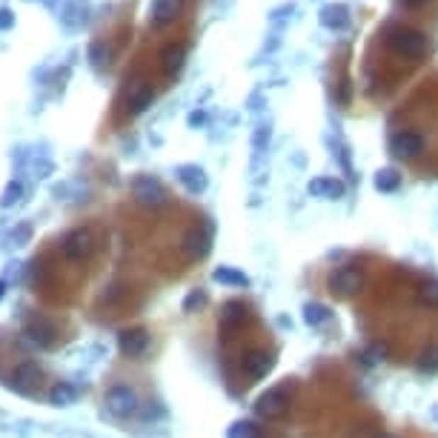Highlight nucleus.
<instances>
[{
    "label": "nucleus",
    "instance_id": "nucleus-1",
    "mask_svg": "<svg viewBox=\"0 0 438 438\" xmlns=\"http://www.w3.org/2000/svg\"><path fill=\"white\" fill-rule=\"evenodd\" d=\"M289 401H292V384H289V381H281V384H275V387H269L266 393L258 395L255 412H258L261 418H266V421L283 418V415L289 412Z\"/></svg>",
    "mask_w": 438,
    "mask_h": 438
},
{
    "label": "nucleus",
    "instance_id": "nucleus-2",
    "mask_svg": "<svg viewBox=\"0 0 438 438\" xmlns=\"http://www.w3.org/2000/svg\"><path fill=\"white\" fill-rule=\"evenodd\" d=\"M95 247H98V238H95V230H92V227H78V230L66 232L63 241H60L63 258H66V261H75V264L92 258Z\"/></svg>",
    "mask_w": 438,
    "mask_h": 438
},
{
    "label": "nucleus",
    "instance_id": "nucleus-3",
    "mask_svg": "<svg viewBox=\"0 0 438 438\" xmlns=\"http://www.w3.org/2000/svg\"><path fill=\"white\" fill-rule=\"evenodd\" d=\"M387 43L404 55V57H424L429 43H427V35L418 32V29H410V26H393L387 32Z\"/></svg>",
    "mask_w": 438,
    "mask_h": 438
},
{
    "label": "nucleus",
    "instance_id": "nucleus-4",
    "mask_svg": "<svg viewBox=\"0 0 438 438\" xmlns=\"http://www.w3.org/2000/svg\"><path fill=\"white\" fill-rule=\"evenodd\" d=\"M132 198L140 203V206H150V209H158L167 203V186L155 178V175H137L132 181Z\"/></svg>",
    "mask_w": 438,
    "mask_h": 438
},
{
    "label": "nucleus",
    "instance_id": "nucleus-5",
    "mask_svg": "<svg viewBox=\"0 0 438 438\" xmlns=\"http://www.w3.org/2000/svg\"><path fill=\"white\" fill-rule=\"evenodd\" d=\"M103 404H106V410H109L115 418H129V415L137 412V404H140V401H137V393H135L132 387L115 384V387L106 390Z\"/></svg>",
    "mask_w": 438,
    "mask_h": 438
},
{
    "label": "nucleus",
    "instance_id": "nucleus-6",
    "mask_svg": "<svg viewBox=\"0 0 438 438\" xmlns=\"http://www.w3.org/2000/svg\"><path fill=\"white\" fill-rule=\"evenodd\" d=\"M23 335H26L32 344L49 349V347H55V341H57V324H55L49 315L35 313V315L26 318V324H23Z\"/></svg>",
    "mask_w": 438,
    "mask_h": 438
},
{
    "label": "nucleus",
    "instance_id": "nucleus-7",
    "mask_svg": "<svg viewBox=\"0 0 438 438\" xmlns=\"http://www.w3.org/2000/svg\"><path fill=\"white\" fill-rule=\"evenodd\" d=\"M209 249H212V227L209 224L192 227L181 241V252L186 261H201L209 255Z\"/></svg>",
    "mask_w": 438,
    "mask_h": 438
},
{
    "label": "nucleus",
    "instance_id": "nucleus-8",
    "mask_svg": "<svg viewBox=\"0 0 438 438\" xmlns=\"http://www.w3.org/2000/svg\"><path fill=\"white\" fill-rule=\"evenodd\" d=\"M150 344H152V338L143 327H126L118 332V349L126 358H143L150 352Z\"/></svg>",
    "mask_w": 438,
    "mask_h": 438
},
{
    "label": "nucleus",
    "instance_id": "nucleus-9",
    "mask_svg": "<svg viewBox=\"0 0 438 438\" xmlns=\"http://www.w3.org/2000/svg\"><path fill=\"white\" fill-rule=\"evenodd\" d=\"M43 381V370L38 361H21L18 367L12 370V387L23 395H32Z\"/></svg>",
    "mask_w": 438,
    "mask_h": 438
},
{
    "label": "nucleus",
    "instance_id": "nucleus-10",
    "mask_svg": "<svg viewBox=\"0 0 438 438\" xmlns=\"http://www.w3.org/2000/svg\"><path fill=\"white\" fill-rule=\"evenodd\" d=\"M272 364H275V358L266 349H249L241 358V370H244V376L249 381H261V378H266L272 373Z\"/></svg>",
    "mask_w": 438,
    "mask_h": 438
},
{
    "label": "nucleus",
    "instance_id": "nucleus-11",
    "mask_svg": "<svg viewBox=\"0 0 438 438\" xmlns=\"http://www.w3.org/2000/svg\"><path fill=\"white\" fill-rule=\"evenodd\" d=\"M330 286H332V292L338 289L341 296H355V292H361L364 289V272L358 269V266H338L332 275H330Z\"/></svg>",
    "mask_w": 438,
    "mask_h": 438
},
{
    "label": "nucleus",
    "instance_id": "nucleus-12",
    "mask_svg": "<svg viewBox=\"0 0 438 438\" xmlns=\"http://www.w3.org/2000/svg\"><path fill=\"white\" fill-rule=\"evenodd\" d=\"M390 152H393L395 158L412 161V158H418V155L424 152V140H421V135H415V132H398V135L390 137Z\"/></svg>",
    "mask_w": 438,
    "mask_h": 438
},
{
    "label": "nucleus",
    "instance_id": "nucleus-13",
    "mask_svg": "<svg viewBox=\"0 0 438 438\" xmlns=\"http://www.w3.org/2000/svg\"><path fill=\"white\" fill-rule=\"evenodd\" d=\"M152 101H155L152 84H146L143 78L132 81V86H129V92H126V106H129L132 115H143L146 109L152 106Z\"/></svg>",
    "mask_w": 438,
    "mask_h": 438
},
{
    "label": "nucleus",
    "instance_id": "nucleus-14",
    "mask_svg": "<svg viewBox=\"0 0 438 438\" xmlns=\"http://www.w3.org/2000/svg\"><path fill=\"white\" fill-rule=\"evenodd\" d=\"M175 175H178L181 186H184L189 195H201V192L209 186L206 169H203V167H198V164H184V167H178V169H175Z\"/></svg>",
    "mask_w": 438,
    "mask_h": 438
},
{
    "label": "nucleus",
    "instance_id": "nucleus-15",
    "mask_svg": "<svg viewBox=\"0 0 438 438\" xmlns=\"http://www.w3.org/2000/svg\"><path fill=\"white\" fill-rule=\"evenodd\" d=\"M318 21H321V26L330 29V32H344V29L349 26L352 15H349V9H347L344 4H327V6H321Z\"/></svg>",
    "mask_w": 438,
    "mask_h": 438
},
{
    "label": "nucleus",
    "instance_id": "nucleus-16",
    "mask_svg": "<svg viewBox=\"0 0 438 438\" xmlns=\"http://www.w3.org/2000/svg\"><path fill=\"white\" fill-rule=\"evenodd\" d=\"M307 192H310L313 198L338 201V198L347 195V186H344V181H338V178H313V181L307 184Z\"/></svg>",
    "mask_w": 438,
    "mask_h": 438
},
{
    "label": "nucleus",
    "instance_id": "nucleus-17",
    "mask_svg": "<svg viewBox=\"0 0 438 438\" xmlns=\"http://www.w3.org/2000/svg\"><path fill=\"white\" fill-rule=\"evenodd\" d=\"M247 321V307H244V301H227L224 307H221V318H218V324H221V332L230 338L241 324Z\"/></svg>",
    "mask_w": 438,
    "mask_h": 438
},
{
    "label": "nucleus",
    "instance_id": "nucleus-18",
    "mask_svg": "<svg viewBox=\"0 0 438 438\" xmlns=\"http://www.w3.org/2000/svg\"><path fill=\"white\" fill-rule=\"evenodd\" d=\"M184 0H152V23L155 26H169L181 18Z\"/></svg>",
    "mask_w": 438,
    "mask_h": 438
},
{
    "label": "nucleus",
    "instance_id": "nucleus-19",
    "mask_svg": "<svg viewBox=\"0 0 438 438\" xmlns=\"http://www.w3.org/2000/svg\"><path fill=\"white\" fill-rule=\"evenodd\" d=\"M161 72L164 75H169V78H175L178 72L184 69V63H186V46L184 43H169L164 52H161Z\"/></svg>",
    "mask_w": 438,
    "mask_h": 438
},
{
    "label": "nucleus",
    "instance_id": "nucleus-20",
    "mask_svg": "<svg viewBox=\"0 0 438 438\" xmlns=\"http://www.w3.org/2000/svg\"><path fill=\"white\" fill-rule=\"evenodd\" d=\"M212 281L224 283V286H232V289L249 286L247 272H241V269H235V266H218V269H212Z\"/></svg>",
    "mask_w": 438,
    "mask_h": 438
},
{
    "label": "nucleus",
    "instance_id": "nucleus-21",
    "mask_svg": "<svg viewBox=\"0 0 438 438\" xmlns=\"http://www.w3.org/2000/svg\"><path fill=\"white\" fill-rule=\"evenodd\" d=\"M75 398H78V390L69 381H57L49 390V404H55V407H69V404H75Z\"/></svg>",
    "mask_w": 438,
    "mask_h": 438
},
{
    "label": "nucleus",
    "instance_id": "nucleus-22",
    "mask_svg": "<svg viewBox=\"0 0 438 438\" xmlns=\"http://www.w3.org/2000/svg\"><path fill=\"white\" fill-rule=\"evenodd\" d=\"M89 63L98 69V72H103V69H109V63H112V52H109V46L103 43V40H95V43H89Z\"/></svg>",
    "mask_w": 438,
    "mask_h": 438
},
{
    "label": "nucleus",
    "instance_id": "nucleus-23",
    "mask_svg": "<svg viewBox=\"0 0 438 438\" xmlns=\"http://www.w3.org/2000/svg\"><path fill=\"white\" fill-rule=\"evenodd\" d=\"M415 296L424 307L429 310H438V281H421L418 289H415Z\"/></svg>",
    "mask_w": 438,
    "mask_h": 438
},
{
    "label": "nucleus",
    "instance_id": "nucleus-24",
    "mask_svg": "<svg viewBox=\"0 0 438 438\" xmlns=\"http://www.w3.org/2000/svg\"><path fill=\"white\" fill-rule=\"evenodd\" d=\"M332 318V313H330V307H324V304H307L304 307V321L310 324V327H321V324H327Z\"/></svg>",
    "mask_w": 438,
    "mask_h": 438
},
{
    "label": "nucleus",
    "instance_id": "nucleus-25",
    "mask_svg": "<svg viewBox=\"0 0 438 438\" xmlns=\"http://www.w3.org/2000/svg\"><path fill=\"white\" fill-rule=\"evenodd\" d=\"M401 184V175L395 169H378L376 172V189L378 192H395Z\"/></svg>",
    "mask_w": 438,
    "mask_h": 438
},
{
    "label": "nucleus",
    "instance_id": "nucleus-26",
    "mask_svg": "<svg viewBox=\"0 0 438 438\" xmlns=\"http://www.w3.org/2000/svg\"><path fill=\"white\" fill-rule=\"evenodd\" d=\"M227 438H261V429L252 421H235V424H230Z\"/></svg>",
    "mask_w": 438,
    "mask_h": 438
},
{
    "label": "nucleus",
    "instance_id": "nucleus-27",
    "mask_svg": "<svg viewBox=\"0 0 438 438\" xmlns=\"http://www.w3.org/2000/svg\"><path fill=\"white\" fill-rule=\"evenodd\" d=\"M21 198H23V184H21V181H9L6 189L0 192V206L9 209V206H15Z\"/></svg>",
    "mask_w": 438,
    "mask_h": 438
},
{
    "label": "nucleus",
    "instance_id": "nucleus-28",
    "mask_svg": "<svg viewBox=\"0 0 438 438\" xmlns=\"http://www.w3.org/2000/svg\"><path fill=\"white\" fill-rule=\"evenodd\" d=\"M418 370H421V373H435V370H438V347H427V349L421 352Z\"/></svg>",
    "mask_w": 438,
    "mask_h": 438
},
{
    "label": "nucleus",
    "instance_id": "nucleus-29",
    "mask_svg": "<svg viewBox=\"0 0 438 438\" xmlns=\"http://www.w3.org/2000/svg\"><path fill=\"white\" fill-rule=\"evenodd\" d=\"M206 304V292L203 289H192L189 296L184 298V313H198Z\"/></svg>",
    "mask_w": 438,
    "mask_h": 438
},
{
    "label": "nucleus",
    "instance_id": "nucleus-30",
    "mask_svg": "<svg viewBox=\"0 0 438 438\" xmlns=\"http://www.w3.org/2000/svg\"><path fill=\"white\" fill-rule=\"evenodd\" d=\"M126 296V289L120 286V283H112L106 292H103V296H101V304H115V301H120Z\"/></svg>",
    "mask_w": 438,
    "mask_h": 438
},
{
    "label": "nucleus",
    "instance_id": "nucleus-31",
    "mask_svg": "<svg viewBox=\"0 0 438 438\" xmlns=\"http://www.w3.org/2000/svg\"><path fill=\"white\" fill-rule=\"evenodd\" d=\"M269 143V123H261L258 129H255V137H252V146H255V150L261 152L264 150V146Z\"/></svg>",
    "mask_w": 438,
    "mask_h": 438
},
{
    "label": "nucleus",
    "instance_id": "nucleus-32",
    "mask_svg": "<svg viewBox=\"0 0 438 438\" xmlns=\"http://www.w3.org/2000/svg\"><path fill=\"white\" fill-rule=\"evenodd\" d=\"M15 29V12L9 6H0V32Z\"/></svg>",
    "mask_w": 438,
    "mask_h": 438
},
{
    "label": "nucleus",
    "instance_id": "nucleus-33",
    "mask_svg": "<svg viewBox=\"0 0 438 438\" xmlns=\"http://www.w3.org/2000/svg\"><path fill=\"white\" fill-rule=\"evenodd\" d=\"M29 238H32V227H29V224H21V227L12 232V241H15V247H23Z\"/></svg>",
    "mask_w": 438,
    "mask_h": 438
},
{
    "label": "nucleus",
    "instance_id": "nucleus-34",
    "mask_svg": "<svg viewBox=\"0 0 438 438\" xmlns=\"http://www.w3.org/2000/svg\"><path fill=\"white\" fill-rule=\"evenodd\" d=\"M198 123H203V112H192L189 115V126H198Z\"/></svg>",
    "mask_w": 438,
    "mask_h": 438
},
{
    "label": "nucleus",
    "instance_id": "nucleus-35",
    "mask_svg": "<svg viewBox=\"0 0 438 438\" xmlns=\"http://www.w3.org/2000/svg\"><path fill=\"white\" fill-rule=\"evenodd\" d=\"M404 4H407V6H412V9H415V6H424V4H427V0H404Z\"/></svg>",
    "mask_w": 438,
    "mask_h": 438
},
{
    "label": "nucleus",
    "instance_id": "nucleus-36",
    "mask_svg": "<svg viewBox=\"0 0 438 438\" xmlns=\"http://www.w3.org/2000/svg\"><path fill=\"white\" fill-rule=\"evenodd\" d=\"M6 298V281H0V301Z\"/></svg>",
    "mask_w": 438,
    "mask_h": 438
},
{
    "label": "nucleus",
    "instance_id": "nucleus-37",
    "mask_svg": "<svg viewBox=\"0 0 438 438\" xmlns=\"http://www.w3.org/2000/svg\"><path fill=\"white\" fill-rule=\"evenodd\" d=\"M378 438H401V435H395V432H381Z\"/></svg>",
    "mask_w": 438,
    "mask_h": 438
}]
</instances>
